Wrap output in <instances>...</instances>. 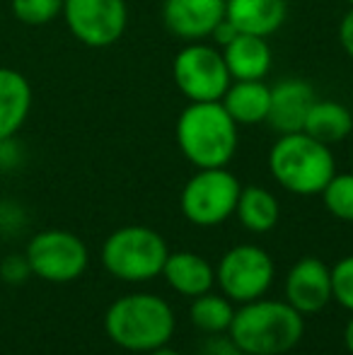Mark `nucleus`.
Segmentation results:
<instances>
[{
    "label": "nucleus",
    "instance_id": "24",
    "mask_svg": "<svg viewBox=\"0 0 353 355\" xmlns=\"http://www.w3.org/2000/svg\"><path fill=\"white\" fill-rule=\"evenodd\" d=\"M332 271V300L353 314V254L329 266Z\"/></svg>",
    "mask_w": 353,
    "mask_h": 355
},
{
    "label": "nucleus",
    "instance_id": "18",
    "mask_svg": "<svg viewBox=\"0 0 353 355\" xmlns=\"http://www.w3.org/2000/svg\"><path fill=\"white\" fill-rule=\"evenodd\" d=\"M221 104L237 126H257L268 116L271 87L264 80H232Z\"/></svg>",
    "mask_w": 353,
    "mask_h": 355
},
{
    "label": "nucleus",
    "instance_id": "26",
    "mask_svg": "<svg viewBox=\"0 0 353 355\" xmlns=\"http://www.w3.org/2000/svg\"><path fill=\"white\" fill-rule=\"evenodd\" d=\"M196 355H245V353L230 341L227 334H216V336H208L206 341L201 343Z\"/></svg>",
    "mask_w": 353,
    "mask_h": 355
},
{
    "label": "nucleus",
    "instance_id": "4",
    "mask_svg": "<svg viewBox=\"0 0 353 355\" xmlns=\"http://www.w3.org/2000/svg\"><path fill=\"white\" fill-rule=\"evenodd\" d=\"M268 172L273 182L295 196H317L336 174L332 148L305 131L286 133L268 150Z\"/></svg>",
    "mask_w": 353,
    "mask_h": 355
},
{
    "label": "nucleus",
    "instance_id": "13",
    "mask_svg": "<svg viewBox=\"0 0 353 355\" xmlns=\"http://www.w3.org/2000/svg\"><path fill=\"white\" fill-rule=\"evenodd\" d=\"M225 17V0H165L162 22L175 37L198 42L213 34Z\"/></svg>",
    "mask_w": 353,
    "mask_h": 355
},
{
    "label": "nucleus",
    "instance_id": "19",
    "mask_svg": "<svg viewBox=\"0 0 353 355\" xmlns=\"http://www.w3.org/2000/svg\"><path fill=\"white\" fill-rule=\"evenodd\" d=\"M302 131L332 148L336 143H344L353 133V112L341 102L317 97V102L312 104L310 114H307Z\"/></svg>",
    "mask_w": 353,
    "mask_h": 355
},
{
    "label": "nucleus",
    "instance_id": "8",
    "mask_svg": "<svg viewBox=\"0 0 353 355\" xmlns=\"http://www.w3.org/2000/svg\"><path fill=\"white\" fill-rule=\"evenodd\" d=\"M172 78L189 102H221L232 78L223 51L208 44H189L175 56Z\"/></svg>",
    "mask_w": 353,
    "mask_h": 355
},
{
    "label": "nucleus",
    "instance_id": "1",
    "mask_svg": "<svg viewBox=\"0 0 353 355\" xmlns=\"http://www.w3.org/2000/svg\"><path fill=\"white\" fill-rule=\"evenodd\" d=\"M175 312L170 302L153 293H128L117 297L104 314V331L114 346L131 353H150L175 336Z\"/></svg>",
    "mask_w": 353,
    "mask_h": 355
},
{
    "label": "nucleus",
    "instance_id": "28",
    "mask_svg": "<svg viewBox=\"0 0 353 355\" xmlns=\"http://www.w3.org/2000/svg\"><path fill=\"white\" fill-rule=\"evenodd\" d=\"M344 343H346V351L353 355V314L351 319L346 322V329H344Z\"/></svg>",
    "mask_w": 353,
    "mask_h": 355
},
{
    "label": "nucleus",
    "instance_id": "20",
    "mask_svg": "<svg viewBox=\"0 0 353 355\" xmlns=\"http://www.w3.org/2000/svg\"><path fill=\"white\" fill-rule=\"evenodd\" d=\"M235 215L240 218L242 227L255 234H266L278 225L281 206L278 198L264 187H245L237 198Z\"/></svg>",
    "mask_w": 353,
    "mask_h": 355
},
{
    "label": "nucleus",
    "instance_id": "6",
    "mask_svg": "<svg viewBox=\"0 0 353 355\" xmlns=\"http://www.w3.org/2000/svg\"><path fill=\"white\" fill-rule=\"evenodd\" d=\"M240 182L225 167L198 169L182 189L179 208L184 218L198 227H216L235 215L240 198Z\"/></svg>",
    "mask_w": 353,
    "mask_h": 355
},
{
    "label": "nucleus",
    "instance_id": "30",
    "mask_svg": "<svg viewBox=\"0 0 353 355\" xmlns=\"http://www.w3.org/2000/svg\"><path fill=\"white\" fill-rule=\"evenodd\" d=\"M346 3H349V5H351V8H353V0H346Z\"/></svg>",
    "mask_w": 353,
    "mask_h": 355
},
{
    "label": "nucleus",
    "instance_id": "29",
    "mask_svg": "<svg viewBox=\"0 0 353 355\" xmlns=\"http://www.w3.org/2000/svg\"><path fill=\"white\" fill-rule=\"evenodd\" d=\"M148 355H182V353L175 351V348H170V346H160V348H155V351H150Z\"/></svg>",
    "mask_w": 353,
    "mask_h": 355
},
{
    "label": "nucleus",
    "instance_id": "16",
    "mask_svg": "<svg viewBox=\"0 0 353 355\" xmlns=\"http://www.w3.org/2000/svg\"><path fill=\"white\" fill-rule=\"evenodd\" d=\"M162 278L175 293L193 300L216 285V266L201 254L170 252L162 268Z\"/></svg>",
    "mask_w": 353,
    "mask_h": 355
},
{
    "label": "nucleus",
    "instance_id": "3",
    "mask_svg": "<svg viewBox=\"0 0 353 355\" xmlns=\"http://www.w3.org/2000/svg\"><path fill=\"white\" fill-rule=\"evenodd\" d=\"M237 128L221 102H189L177 119L175 138L196 169L227 167L240 143Z\"/></svg>",
    "mask_w": 353,
    "mask_h": 355
},
{
    "label": "nucleus",
    "instance_id": "12",
    "mask_svg": "<svg viewBox=\"0 0 353 355\" xmlns=\"http://www.w3.org/2000/svg\"><path fill=\"white\" fill-rule=\"evenodd\" d=\"M317 102V92L307 80L283 78L271 87V104H268L266 123L278 133H298L305 126L312 104Z\"/></svg>",
    "mask_w": 353,
    "mask_h": 355
},
{
    "label": "nucleus",
    "instance_id": "17",
    "mask_svg": "<svg viewBox=\"0 0 353 355\" xmlns=\"http://www.w3.org/2000/svg\"><path fill=\"white\" fill-rule=\"evenodd\" d=\"M223 58L232 80H264L271 71L273 53L266 37L237 34L223 46Z\"/></svg>",
    "mask_w": 353,
    "mask_h": 355
},
{
    "label": "nucleus",
    "instance_id": "25",
    "mask_svg": "<svg viewBox=\"0 0 353 355\" xmlns=\"http://www.w3.org/2000/svg\"><path fill=\"white\" fill-rule=\"evenodd\" d=\"M32 276V268H29L27 257H19V254H10L0 261V278L8 285H22L27 278Z\"/></svg>",
    "mask_w": 353,
    "mask_h": 355
},
{
    "label": "nucleus",
    "instance_id": "5",
    "mask_svg": "<svg viewBox=\"0 0 353 355\" xmlns=\"http://www.w3.org/2000/svg\"><path fill=\"white\" fill-rule=\"evenodd\" d=\"M167 254L165 237L146 225H123L102 244L104 268L123 283H143L162 276Z\"/></svg>",
    "mask_w": 353,
    "mask_h": 355
},
{
    "label": "nucleus",
    "instance_id": "21",
    "mask_svg": "<svg viewBox=\"0 0 353 355\" xmlns=\"http://www.w3.org/2000/svg\"><path fill=\"white\" fill-rule=\"evenodd\" d=\"M235 317V307H232V300H227L225 295L216 293H203L198 297L191 300V307H189V319H191L193 329L203 331L206 336H216V334H227Z\"/></svg>",
    "mask_w": 353,
    "mask_h": 355
},
{
    "label": "nucleus",
    "instance_id": "22",
    "mask_svg": "<svg viewBox=\"0 0 353 355\" xmlns=\"http://www.w3.org/2000/svg\"><path fill=\"white\" fill-rule=\"evenodd\" d=\"M320 196L329 215L344 223H353V172H336Z\"/></svg>",
    "mask_w": 353,
    "mask_h": 355
},
{
    "label": "nucleus",
    "instance_id": "10",
    "mask_svg": "<svg viewBox=\"0 0 353 355\" xmlns=\"http://www.w3.org/2000/svg\"><path fill=\"white\" fill-rule=\"evenodd\" d=\"M71 34L89 49L114 46L128 27L126 0H63Z\"/></svg>",
    "mask_w": 353,
    "mask_h": 355
},
{
    "label": "nucleus",
    "instance_id": "15",
    "mask_svg": "<svg viewBox=\"0 0 353 355\" xmlns=\"http://www.w3.org/2000/svg\"><path fill=\"white\" fill-rule=\"evenodd\" d=\"M286 0H225V19L240 34L271 37L286 22Z\"/></svg>",
    "mask_w": 353,
    "mask_h": 355
},
{
    "label": "nucleus",
    "instance_id": "14",
    "mask_svg": "<svg viewBox=\"0 0 353 355\" xmlns=\"http://www.w3.org/2000/svg\"><path fill=\"white\" fill-rule=\"evenodd\" d=\"M32 85L19 71L0 66V141L15 138L32 112Z\"/></svg>",
    "mask_w": 353,
    "mask_h": 355
},
{
    "label": "nucleus",
    "instance_id": "2",
    "mask_svg": "<svg viewBox=\"0 0 353 355\" xmlns=\"http://www.w3.org/2000/svg\"><path fill=\"white\" fill-rule=\"evenodd\" d=\"M305 322L298 309L283 300H252L235 309L227 336L245 355H283L298 346Z\"/></svg>",
    "mask_w": 353,
    "mask_h": 355
},
{
    "label": "nucleus",
    "instance_id": "23",
    "mask_svg": "<svg viewBox=\"0 0 353 355\" xmlns=\"http://www.w3.org/2000/svg\"><path fill=\"white\" fill-rule=\"evenodd\" d=\"M10 8L17 22L27 27H44L61 17L63 0H10Z\"/></svg>",
    "mask_w": 353,
    "mask_h": 355
},
{
    "label": "nucleus",
    "instance_id": "11",
    "mask_svg": "<svg viewBox=\"0 0 353 355\" xmlns=\"http://www.w3.org/2000/svg\"><path fill=\"white\" fill-rule=\"evenodd\" d=\"M286 302L305 317L317 314L332 302V271L322 259L302 257L286 276Z\"/></svg>",
    "mask_w": 353,
    "mask_h": 355
},
{
    "label": "nucleus",
    "instance_id": "27",
    "mask_svg": "<svg viewBox=\"0 0 353 355\" xmlns=\"http://www.w3.org/2000/svg\"><path fill=\"white\" fill-rule=\"evenodd\" d=\"M339 42L344 46V51L349 53V58H353V8L344 15L339 24Z\"/></svg>",
    "mask_w": 353,
    "mask_h": 355
},
{
    "label": "nucleus",
    "instance_id": "9",
    "mask_svg": "<svg viewBox=\"0 0 353 355\" xmlns=\"http://www.w3.org/2000/svg\"><path fill=\"white\" fill-rule=\"evenodd\" d=\"M32 276L46 283H73L85 273L89 263L87 247L78 234L66 230L37 232L24 252Z\"/></svg>",
    "mask_w": 353,
    "mask_h": 355
},
{
    "label": "nucleus",
    "instance_id": "7",
    "mask_svg": "<svg viewBox=\"0 0 353 355\" xmlns=\"http://www.w3.org/2000/svg\"><path fill=\"white\" fill-rule=\"evenodd\" d=\"M273 276V259L257 244H237L227 249L216 266V285H221V293L227 300L240 304L264 297Z\"/></svg>",
    "mask_w": 353,
    "mask_h": 355
}]
</instances>
